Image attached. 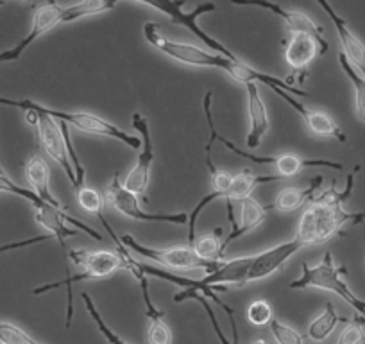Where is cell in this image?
Returning a JSON list of instances; mask_svg holds the SVG:
<instances>
[{
    "mask_svg": "<svg viewBox=\"0 0 365 344\" xmlns=\"http://www.w3.org/2000/svg\"><path fill=\"white\" fill-rule=\"evenodd\" d=\"M360 167H354L347 174L346 188L336 191L335 183L322 192L319 198H314L297 224L296 238L304 246L322 244L331 237L340 233L347 224H361L365 221V212H349L344 208V203L351 198L354 188V176Z\"/></svg>",
    "mask_w": 365,
    "mask_h": 344,
    "instance_id": "1",
    "label": "cell"
},
{
    "mask_svg": "<svg viewBox=\"0 0 365 344\" xmlns=\"http://www.w3.org/2000/svg\"><path fill=\"white\" fill-rule=\"evenodd\" d=\"M122 244L129 251L136 255L149 258V260L161 264L163 268L172 269V271H206L208 275L215 273L222 265V262H206L199 258L194 253L192 246H174V248H149L145 244H140L133 235H122Z\"/></svg>",
    "mask_w": 365,
    "mask_h": 344,
    "instance_id": "5",
    "label": "cell"
},
{
    "mask_svg": "<svg viewBox=\"0 0 365 344\" xmlns=\"http://www.w3.org/2000/svg\"><path fill=\"white\" fill-rule=\"evenodd\" d=\"M270 90H272L278 97H282V99L292 108V110H296L297 113L301 115V118H303L304 124H307L308 131L314 133V135L317 136H324V138H335L339 140L340 143L347 142V136L344 135V131L340 129V126L336 124L335 118H333L331 115H328L326 111L312 110V108L304 106V104L299 103L292 93L285 92V90L282 88H270Z\"/></svg>",
    "mask_w": 365,
    "mask_h": 344,
    "instance_id": "12",
    "label": "cell"
},
{
    "mask_svg": "<svg viewBox=\"0 0 365 344\" xmlns=\"http://www.w3.org/2000/svg\"><path fill=\"white\" fill-rule=\"evenodd\" d=\"M66 258L73 262L81 271L88 273L91 280L108 278L124 269V258L118 251H88V249H70Z\"/></svg>",
    "mask_w": 365,
    "mask_h": 344,
    "instance_id": "13",
    "label": "cell"
},
{
    "mask_svg": "<svg viewBox=\"0 0 365 344\" xmlns=\"http://www.w3.org/2000/svg\"><path fill=\"white\" fill-rule=\"evenodd\" d=\"M36 113V111H33ZM38 115V140H40L41 147H43L45 153L59 165V167L65 171L66 178H68L70 185L73 187V191H77V180H76V171H73V165L70 161L68 149H66L65 136H63L61 126L54 121L52 117L45 113H36Z\"/></svg>",
    "mask_w": 365,
    "mask_h": 344,
    "instance_id": "11",
    "label": "cell"
},
{
    "mask_svg": "<svg viewBox=\"0 0 365 344\" xmlns=\"http://www.w3.org/2000/svg\"><path fill=\"white\" fill-rule=\"evenodd\" d=\"M329 49L324 36H315L308 33L290 34V40L285 44V59L290 69L296 72L297 83L303 84L308 77V66L317 56L326 54Z\"/></svg>",
    "mask_w": 365,
    "mask_h": 344,
    "instance_id": "9",
    "label": "cell"
},
{
    "mask_svg": "<svg viewBox=\"0 0 365 344\" xmlns=\"http://www.w3.org/2000/svg\"><path fill=\"white\" fill-rule=\"evenodd\" d=\"M52 238H54V237H52V235H40V237H31V238H26V241L11 242V244L0 246V253L15 251V249L27 248V246H31V244H38V242H47V241H52Z\"/></svg>",
    "mask_w": 365,
    "mask_h": 344,
    "instance_id": "35",
    "label": "cell"
},
{
    "mask_svg": "<svg viewBox=\"0 0 365 344\" xmlns=\"http://www.w3.org/2000/svg\"><path fill=\"white\" fill-rule=\"evenodd\" d=\"M252 344H269V343H267V340H263V339H258V340H255Z\"/></svg>",
    "mask_w": 365,
    "mask_h": 344,
    "instance_id": "36",
    "label": "cell"
},
{
    "mask_svg": "<svg viewBox=\"0 0 365 344\" xmlns=\"http://www.w3.org/2000/svg\"><path fill=\"white\" fill-rule=\"evenodd\" d=\"M26 176L31 185V191L34 194L40 196L47 205L59 210H65L61 206V203L51 192V168H48V163L40 154H34V156L29 158V161L26 163Z\"/></svg>",
    "mask_w": 365,
    "mask_h": 344,
    "instance_id": "20",
    "label": "cell"
},
{
    "mask_svg": "<svg viewBox=\"0 0 365 344\" xmlns=\"http://www.w3.org/2000/svg\"><path fill=\"white\" fill-rule=\"evenodd\" d=\"M187 300H197V301H201V305H202V307H205L206 314H208L210 321H212L213 330H215L217 337H219L220 344H238V337H235V343H230V340L226 339V335H224L222 328H220L219 319H217L215 312H213L212 305H210L208 298L202 296L201 293H192V290H185V289H182L181 293H178V294H175V296H174V301H175V303H182V301H187Z\"/></svg>",
    "mask_w": 365,
    "mask_h": 344,
    "instance_id": "27",
    "label": "cell"
},
{
    "mask_svg": "<svg viewBox=\"0 0 365 344\" xmlns=\"http://www.w3.org/2000/svg\"><path fill=\"white\" fill-rule=\"evenodd\" d=\"M247 319H249V323H252V325H256V326L270 325L274 319V314H272V307H270L269 301H265V300L252 301L247 308Z\"/></svg>",
    "mask_w": 365,
    "mask_h": 344,
    "instance_id": "33",
    "label": "cell"
},
{
    "mask_svg": "<svg viewBox=\"0 0 365 344\" xmlns=\"http://www.w3.org/2000/svg\"><path fill=\"white\" fill-rule=\"evenodd\" d=\"M0 172H2V174H4V168H2V165H0Z\"/></svg>",
    "mask_w": 365,
    "mask_h": 344,
    "instance_id": "37",
    "label": "cell"
},
{
    "mask_svg": "<svg viewBox=\"0 0 365 344\" xmlns=\"http://www.w3.org/2000/svg\"><path fill=\"white\" fill-rule=\"evenodd\" d=\"M0 344H41L11 323H0Z\"/></svg>",
    "mask_w": 365,
    "mask_h": 344,
    "instance_id": "32",
    "label": "cell"
},
{
    "mask_svg": "<svg viewBox=\"0 0 365 344\" xmlns=\"http://www.w3.org/2000/svg\"><path fill=\"white\" fill-rule=\"evenodd\" d=\"M339 323H347V319L340 318V315L336 314L333 303L329 301V303H326L324 310H322L321 314H319L317 318L308 325L307 335L310 337L314 343H322V340H326L329 335H331L333 330L336 328Z\"/></svg>",
    "mask_w": 365,
    "mask_h": 344,
    "instance_id": "23",
    "label": "cell"
},
{
    "mask_svg": "<svg viewBox=\"0 0 365 344\" xmlns=\"http://www.w3.org/2000/svg\"><path fill=\"white\" fill-rule=\"evenodd\" d=\"M237 6H251V8H262L267 11L278 15L283 22L287 24V29L290 31V34L294 33H308L315 34V36H322V27L317 26L310 16H307L301 11H292V9H285L279 4H274V2H263V0H256V2H233Z\"/></svg>",
    "mask_w": 365,
    "mask_h": 344,
    "instance_id": "17",
    "label": "cell"
},
{
    "mask_svg": "<svg viewBox=\"0 0 365 344\" xmlns=\"http://www.w3.org/2000/svg\"><path fill=\"white\" fill-rule=\"evenodd\" d=\"M142 287V296L145 301V315L149 319V330H147V340L149 344H172V330L170 326L165 323L163 312L153 303L149 294V280L147 276L140 275L136 276Z\"/></svg>",
    "mask_w": 365,
    "mask_h": 344,
    "instance_id": "19",
    "label": "cell"
},
{
    "mask_svg": "<svg viewBox=\"0 0 365 344\" xmlns=\"http://www.w3.org/2000/svg\"><path fill=\"white\" fill-rule=\"evenodd\" d=\"M247 90V113H249V131L247 138H245V146L249 149H256L259 147L262 140L270 129L269 115H267V108L263 104L262 96H259L258 84L251 83L245 84Z\"/></svg>",
    "mask_w": 365,
    "mask_h": 344,
    "instance_id": "16",
    "label": "cell"
},
{
    "mask_svg": "<svg viewBox=\"0 0 365 344\" xmlns=\"http://www.w3.org/2000/svg\"><path fill=\"white\" fill-rule=\"evenodd\" d=\"M270 333L278 344H304L303 335L294 326L287 325L276 318L270 323Z\"/></svg>",
    "mask_w": 365,
    "mask_h": 344,
    "instance_id": "31",
    "label": "cell"
},
{
    "mask_svg": "<svg viewBox=\"0 0 365 344\" xmlns=\"http://www.w3.org/2000/svg\"><path fill=\"white\" fill-rule=\"evenodd\" d=\"M321 185H322V176H315L314 180H312L310 187L307 188H296V187L283 188V191L278 192V196H276V199H274L270 208H276L278 212H296L297 208L307 205L308 201H314L315 192L321 188Z\"/></svg>",
    "mask_w": 365,
    "mask_h": 344,
    "instance_id": "22",
    "label": "cell"
},
{
    "mask_svg": "<svg viewBox=\"0 0 365 344\" xmlns=\"http://www.w3.org/2000/svg\"><path fill=\"white\" fill-rule=\"evenodd\" d=\"M143 6L156 9V11H163L165 15L170 16V20L174 24H178V26H185L187 29H190L192 34H195V36H197L202 44L208 45L212 51H217V54L224 56V58L231 59V61H237L238 59L237 56L226 47V45H222L219 40H215V38H212L210 34H206L205 31L197 26L199 16L205 15V13L213 11V9H215V4H199L197 8L192 9L190 13L182 11L185 2H143Z\"/></svg>",
    "mask_w": 365,
    "mask_h": 344,
    "instance_id": "7",
    "label": "cell"
},
{
    "mask_svg": "<svg viewBox=\"0 0 365 344\" xmlns=\"http://www.w3.org/2000/svg\"><path fill=\"white\" fill-rule=\"evenodd\" d=\"M303 248H304L303 242L297 241V238L294 237L292 241L274 246V248L258 253V255H252V264H251V269H249L247 283L259 282V280L267 278V276L279 271V269H282L283 265H285L287 262H289L290 258H292V256Z\"/></svg>",
    "mask_w": 365,
    "mask_h": 344,
    "instance_id": "14",
    "label": "cell"
},
{
    "mask_svg": "<svg viewBox=\"0 0 365 344\" xmlns=\"http://www.w3.org/2000/svg\"><path fill=\"white\" fill-rule=\"evenodd\" d=\"M81 300H83V303H84V307H86V310H88V314H90V318L93 319V323H96V325H97V330H99V332L103 333V337L108 340V343H110V344H129V343H125V340L122 339L120 335H117V333H115L113 330H111L110 326L106 325V321H104V319H103L101 312L97 310L96 301L91 300L90 294H88V293H81Z\"/></svg>",
    "mask_w": 365,
    "mask_h": 344,
    "instance_id": "28",
    "label": "cell"
},
{
    "mask_svg": "<svg viewBox=\"0 0 365 344\" xmlns=\"http://www.w3.org/2000/svg\"><path fill=\"white\" fill-rule=\"evenodd\" d=\"M195 255L206 262H224L222 249V228H215L213 233H206L202 237L195 238L192 244Z\"/></svg>",
    "mask_w": 365,
    "mask_h": 344,
    "instance_id": "24",
    "label": "cell"
},
{
    "mask_svg": "<svg viewBox=\"0 0 365 344\" xmlns=\"http://www.w3.org/2000/svg\"><path fill=\"white\" fill-rule=\"evenodd\" d=\"M301 268H303V273H301L299 278L290 282V289H321L326 290V293L336 294V296L342 298L344 301H347V303L354 308V312L365 321V301H361L360 298L354 296V293L349 289V285L344 282V276L347 275V268L346 265H340V268L335 265L331 253H324L321 264L308 265L307 262H303Z\"/></svg>",
    "mask_w": 365,
    "mask_h": 344,
    "instance_id": "2",
    "label": "cell"
},
{
    "mask_svg": "<svg viewBox=\"0 0 365 344\" xmlns=\"http://www.w3.org/2000/svg\"><path fill=\"white\" fill-rule=\"evenodd\" d=\"M131 122L133 128L140 133V138H142V153H140L135 167L128 172L125 181L122 185L135 196H142L147 191V187H149L150 172H153L154 163V146L153 140H150L149 121L142 113L136 111V113H133Z\"/></svg>",
    "mask_w": 365,
    "mask_h": 344,
    "instance_id": "8",
    "label": "cell"
},
{
    "mask_svg": "<svg viewBox=\"0 0 365 344\" xmlns=\"http://www.w3.org/2000/svg\"><path fill=\"white\" fill-rule=\"evenodd\" d=\"M339 61H340V66H342V70L346 72L347 79H349L351 84H353L354 106H356L358 117L365 122V79L353 69V66L349 65V63H347V59L344 58L342 52H340L339 56Z\"/></svg>",
    "mask_w": 365,
    "mask_h": 344,
    "instance_id": "26",
    "label": "cell"
},
{
    "mask_svg": "<svg viewBox=\"0 0 365 344\" xmlns=\"http://www.w3.org/2000/svg\"><path fill=\"white\" fill-rule=\"evenodd\" d=\"M117 6V2H106V0H93V2H81L65 8L63 11V24L76 22V20L84 19V16L99 15V13L110 11Z\"/></svg>",
    "mask_w": 365,
    "mask_h": 344,
    "instance_id": "25",
    "label": "cell"
},
{
    "mask_svg": "<svg viewBox=\"0 0 365 344\" xmlns=\"http://www.w3.org/2000/svg\"><path fill=\"white\" fill-rule=\"evenodd\" d=\"M63 11H65V8L56 4V2H47V4L38 6V8L34 9L31 31L19 41V44L13 45L11 49L0 52V65H2V63H11L20 59L31 44H34L38 38L43 36V34L48 33L51 29H54L58 24H63Z\"/></svg>",
    "mask_w": 365,
    "mask_h": 344,
    "instance_id": "10",
    "label": "cell"
},
{
    "mask_svg": "<svg viewBox=\"0 0 365 344\" xmlns=\"http://www.w3.org/2000/svg\"><path fill=\"white\" fill-rule=\"evenodd\" d=\"M0 192H4V194L19 196V198H24L26 201H29L31 205L34 206V208H40V206L47 205V203H45L43 199L40 198V196L34 194L31 188L20 187V185H16L15 181L9 180V178L6 176V174H2V172H0Z\"/></svg>",
    "mask_w": 365,
    "mask_h": 344,
    "instance_id": "30",
    "label": "cell"
},
{
    "mask_svg": "<svg viewBox=\"0 0 365 344\" xmlns=\"http://www.w3.org/2000/svg\"><path fill=\"white\" fill-rule=\"evenodd\" d=\"M364 268H365V264H364Z\"/></svg>",
    "mask_w": 365,
    "mask_h": 344,
    "instance_id": "38",
    "label": "cell"
},
{
    "mask_svg": "<svg viewBox=\"0 0 365 344\" xmlns=\"http://www.w3.org/2000/svg\"><path fill=\"white\" fill-rule=\"evenodd\" d=\"M322 9L326 11V15L331 19L333 26H335L336 33H339L340 44H342V56L347 59L351 66L360 74L365 79V45L361 44L360 38L349 29V26L346 24V20L340 19V15H336L335 9L331 8V4L324 2V0H319L317 2Z\"/></svg>",
    "mask_w": 365,
    "mask_h": 344,
    "instance_id": "15",
    "label": "cell"
},
{
    "mask_svg": "<svg viewBox=\"0 0 365 344\" xmlns=\"http://www.w3.org/2000/svg\"><path fill=\"white\" fill-rule=\"evenodd\" d=\"M0 106L19 108V110L26 111V113L27 111L45 113V115H48V117L54 118V121L72 124V126H76L77 129H81V131L90 133V135L115 138V140H118V142L125 143L128 147H131V149H140V147H142V138L129 135V133H125L124 129H120L118 126L111 124V122L104 121V118L97 117V115L83 113V111H77V113H66V111L51 110V108L41 106V104L34 103V101H31V99L15 101V99H4V97H0Z\"/></svg>",
    "mask_w": 365,
    "mask_h": 344,
    "instance_id": "3",
    "label": "cell"
},
{
    "mask_svg": "<svg viewBox=\"0 0 365 344\" xmlns=\"http://www.w3.org/2000/svg\"><path fill=\"white\" fill-rule=\"evenodd\" d=\"M269 208L263 205H259V203L252 198L242 199L240 201V223L235 224L233 230L230 231V235H227V237L222 241L224 251H226L227 246H230L231 242L237 241V238H240V237H244L245 233L252 231L255 228H258L259 224L267 219V212H269Z\"/></svg>",
    "mask_w": 365,
    "mask_h": 344,
    "instance_id": "21",
    "label": "cell"
},
{
    "mask_svg": "<svg viewBox=\"0 0 365 344\" xmlns=\"http://www.w3.org/2000/svg\"><path fill=\"white\" fill-rule=\"evenodd\" d=\"M104 201L117 210L122 216L129 217L135 221H143V223H168V224H188V213L178 212V213H147L140 208L138 196L129 192L120 183V174L115 172L113 180H111L110 187H108L106 194H104Z\"/></svg>",
    "mask_w": 365,
    "mask_h": 344,
    "instance_id": "6",
    "label": "cell"
},
{
    "mask_svg": "<svg viewBox=\"0 0 365 344\" xmlns=\"http://www.w3.org/2000/svg\"><path fill=\"white\" fill-rule=\"evenodd\" d=\"M252 264V256H240V258H233V260H224L222 265L217 269L212 275L205 276L201 280L202 285L212 287H227V285H247L249 269Z\"/></svg>",
    "mask_w": 365,
    "mask_h": 344,
    "instance_id": "18",
    "label": "cell"
},
{
    "mask_svg": "<svg viewBox=\"0 0 365 344\" xmlns=\"http://www.w3.org/2000/svg\"><path fill=\"white\" fill-rule=\"evenodd\" d=\"M143 36H145V40L149 41L154 49L163 52L168 58L182 63V65L201 66V69H220L224 70V72L231 74L233 72L235 65L242 61V59L231 61V59L224 58V56L217 54V52H208L195 47V45L168 40L167 36H163V34L158 31V24L154 22H147L145 26H143Z\"/></svg>",
    "mask_w": 365,
    "mask_h": 344,
    "instance_id": "4",
    "label": "cell"
},
{
    "mask_svg": "<svg viewBox=\"0 0 365 344\" xmlns=\"http://www.w3.org/2000/svg\"><path fill=\"white\" fill-rule=\"evenodd\" d=\"M364 319L358 318L354 321H347L344 330L340 332V337L336 339L335 344H361L365 343V330H364Z\"/></svg>",
    "mask_w": 365,
    "mask_h": 344,
    "instance_id": "34",
    "label": "cell"
},
{
    "mask_svg": "<svg viewBox=\"0 0 365 344\" xmlns=\"http://www.w3.org/2000/svg\"><path fill=\"white\" fill-rule=\"evenodd\" d=\"M77 201H79V206L83 210H86L88 213H96L99 219H103L104 216V198L101 196L99 191L90 187H83L81 191H77Z\"/></svg>",
    "mask_w": 365,
    "mask_h": 344,
    "instance_id": "29",
    "label": "cell"
}]
</instances>
